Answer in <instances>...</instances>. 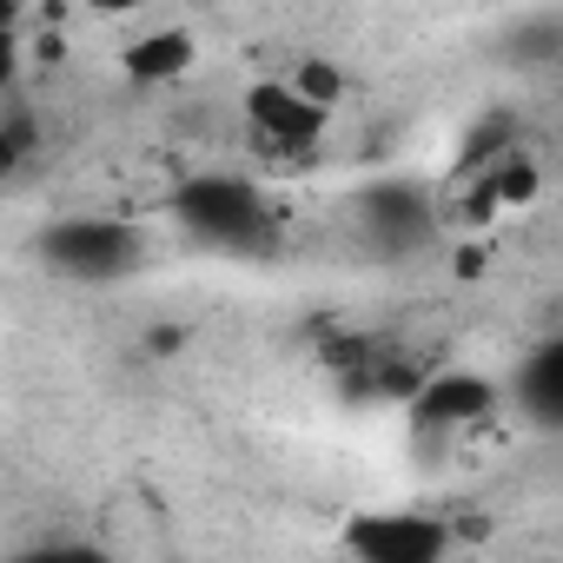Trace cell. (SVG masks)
Returning <instances> with one entry per match:
<instances>
[{
  "label": "cell",
  "mask_w": 563,
  "mask_h": 563,
  "mask_svg": "<svg viewBox=\"0 0 563 563\" xmlns=\"http://www.w3.org/2000/svg\"><path fill=\"white\" fill-rule=\"evenodd\" d=\"M173 219L199 245L245 252V258L272 252V239H278V212H272L265 186L245 179V173H192V179H179L173 186Z\"/></svg>",
  "instance_id": "obj_1"
},
{
  "label": "cell",
  "mask_w": 563,
  "mask_h": 563,
  "mask_svg": "<svg viewBox=\"0 0 563 563\" xmlns=\"http://www.w3.org/2000/svg\"><path fill=\"white\" fill-rule=\"evenodd\" d=\"M34 258L67 278V286H120L146 265V232L126 219H100V212H74L34 232Z\"/></svg>",
  "instance_id": "obj_2"
},
{
  "label": "cell",
  "mask_w": 563,
  "mask_h": 563,
  "mask_svg": "<svg viewBox=\"0 0 563 563\" xmlns=\"http://www.w3.org/2000/svg\"><path fill=\"white\" fill-rule=\"evenodd\" d=\"M345 550L358 563H444L451 523L431 510H358L345 523Z\"/></svg>",
  "instance_id": "obj_3"
},
{
  "label": "cell",
  "mask_w": 563,
  "mask_h": 563,
  "mask_svg": "<svg viewBox=\"0 0 563 563\" xmlns=\"http://www.w3.org/2000/svg\"><path fill=\"white\" fill-rule=\"evenodd\" d=\"M325 107H312L292 80H258L252 93H245V126H252V140H258V153H272V159H306L319 140H325Z\"/></svg>",
  "instance_id": "obj_4"
},
{
  "label": "cell",
  "mask_w": 563,
  "mask_h": 563,
  "mask_svg": "<svg viewBox=\"0 0 563 563\" xmlns=\"http://www.w3.org/2000/svg\"><path fill=\"white\" fill-rule=\"evenodd\" d=\"M497 411V385L484 372H431L411 385V424L424 438H444V431H471Z\"/></svg>",
  "instance_id": "obj_5"
},
{
  "label": "cell",
  "mask_w": 563,
  "mask_h": 563,
  "mask_svg": "<svg viewBox=\"0 0 563 563\" xmlns=\"http://www.w3.org/2000/svg\"><path fill=\"white\" fill-rule=\"evenodd\" d=\"M358 219H365V232H372L385 252L424 245L431 225H438L431 192H424L418 179H378V186H365V192H358Z\"/></svg>",
  "instance_id": "obj_6"
},
{
  "label": "cell",
  "mask_w": 563,
  "mask_h": 563,
  "mask_svg": "<svg viewBox=\"0 0 563 563\" xmlns=\"http://www.w3.org/2000/svg\"><path fill=\"white\" fill-rule=\"evenodd\" d=\"M510 398H517V411H523L530 424H543V431L563 418V339H543V345L517 365Z\"/></svg>",
  "instance_id": "obj_7"
},
{
  "label": "cell",
  "mask_w": 563,
  "mask_h": 563,
  "mask_svg": "<svg viewBox=\"0 0 563 563\" xmlns=\"http://www.w3.org/2000/svg\"><path fill=\"white\" fill-rule=\"evenodd\" d=\"M192 54H199V47H192L186 27H159V34H140V41L126 47V74L146 80V87H153V80H179V74L192 67Z\"/></svg>",
  "instance_id": "obj_8"
},
{
  "label": "cell",
  "mask_w": 563,
  "mask_h": 563,
  "mask_svg": "<svg viewBox=\"0 0 563 563\" xmlns=\"http://www.w3.org/2000/svg\"><path fill=\"white\" fill-rule=\"evenodd\" d=\"M34 153H41V120L21 113V107H8V113H0V186L21 179L34 166Z\"/></svg>",
  "instance_id": "obj_9"
},
{
  "label": "cell",
  "mask_w": 563,
  "mask_h": 563,
  "mask_svg": "<svg viewBox=\"0 0 563 563\" xmlns=\"http://www.w3.org/2000/svg\"><path fill=\"white\" fill-rule=\"evenodd\" d=\"M0 563H120L113 550L87 543V537H54V543H27L14 556H0Z\"/></svg>",
  "instance_id": "obj_10"
},
{
  "label": "cell",
  "mask_w": 563,
  "mask_h": 563,
  "mask_svg": "<svg viewBox=\"0 0 563 563\" xmlns=\"http://www.w3.org/2000/svg\"><path fill=\"white\" fill-rule=\"evenodd\" d=\"M21 80V8L0 0V93Z\"/></svg>",
  "instance_id": "obj_11"
}]
</instances>
